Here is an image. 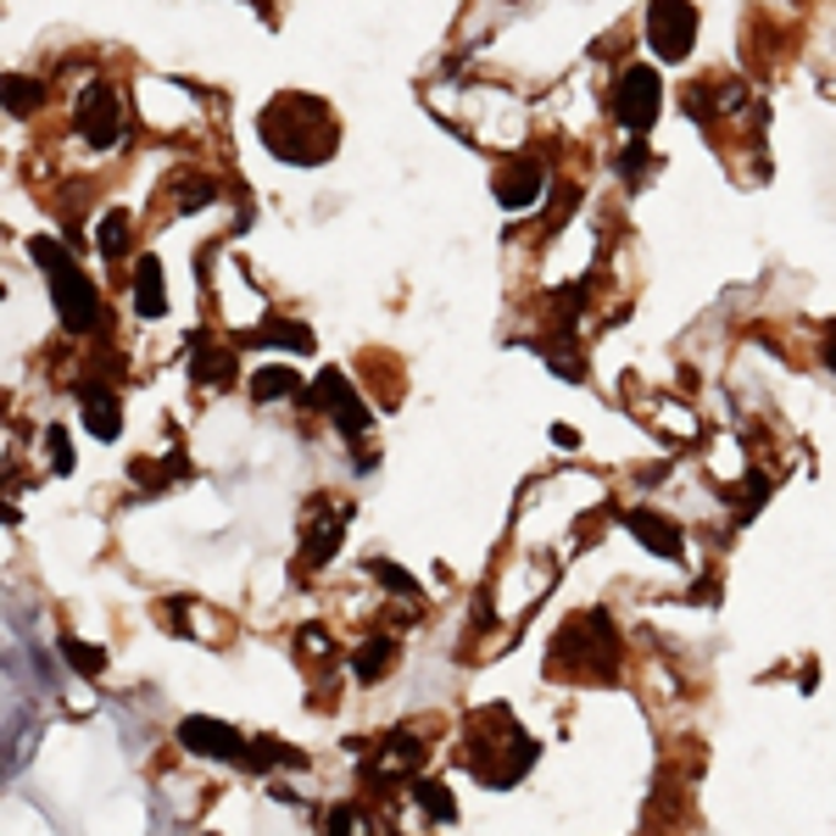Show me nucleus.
I'll list each match as a JSON object with an SVG mask.
<instances>
[{"mask_svg":"<svg viewBox=\"0 0 836 836\" xmlns=\"http://www.w3.org/2000/svg\"><path fill=\"white\" fill-rule=\"evenodd\" d=\"M262 139L285 163H324L335 151V123H330L324 101H313V95H279L262 112Z\"/></svg>","mask_w":836,"mask_h":836,"instance_id":"1","label":"nucleus"},{"mask_svg":"<svg viewBox=\"0 0 836 836\" xmlns=\"http://www.w3.org/2000/svg\"><path fill=\"white\" fill-rule=\"evenodd\" d=\"M34 262L51 273V296H56V313L67 318V330H95L101 318V302H95V285L73 268V257L56 245V240H34Z\"/></svg>","mask_w":836,"mask_h":836,"instance_id":"2","label":"nucleus"},{"mask_svg":"<svg viewBox=\"0 0 836 836\" xmlns=\"http://www.w3.org/2000/svg\"><path fill=\"white\" fill-rule=\"evenodd\" d=\"M658 101H663V84H658V73H652L647 62H636V67H625V73L614 79V117H619L630 134H647V128H652Z\"/></svg>","mask_w":836,"mask_h":836,"instance_id":"3","label":"nucleus"},{"mask_svg":"<svg viewBox=\"0 0 836 836\" xmlns=\"http://www.w3.org/2000/svg\"><path fill=\"white\" fill-rule=\"evenodd\" d=\"M697 40V12L691 0H652L647 7V45L658 62H680Z\"/></svg>","mask_w":836,"mask_h":836,"instance_id":"4","label":"nucleus"},{"mask_svg":"<svg viewBox=\"0 0 836 836\" xmlns=\"http://www.w3.org/2000/svg\"><path fill=\"white\" fill-rule=\"evenodd\" d=\"M79 134L90 139V146H112V139L123 134V101H117V90L112 84H95L84 101H79Z\"/></svg>","mask_w":836,"mask_h":836,"instance_id":"5","label":"nucleus"},{"mask_svg":"<svg viewBox=\"0 0 836 836\" xmlns=\"http://www.w3.org/2000/svg\"><path fill=\"white\" fill-rule=\"evenodd\" d=\"M179 742H185L190 753H207V759H240V753H245L240 731H229L223 720H185V725H179Z\"/></svg>","mask_w":836,"mask_h":836,"instance_id":"6","label":"nucleus"},{"mask_svg":"<svg viewBox=\"0 0 836 836\" xmlns=\"http://www.w3.org/2000/svg\"><path fill=\"white\" fill-rule=\"evenodd\" d=\"M318 401H330V412H341V430H346V436H363V430H368V407L352 396L346 374H318Z\"/></svg>","mask_w":836,"mask_h":836,"instance_id":"7","label":"nucleus"},{"mask_svg":"<svg viewBox=\"0 0 836 836\" xmlns=\"http://www.w3.org/2000/svg\"><path fill=\"white\" fill-rule=\"evenodd\" d=\"M535 196H541V168L535 163H513V168L497 174V201L502 207L524 212V207H535Z\"/></svg>","mask_w":836,"mask_h":836,"instance_id":"8","label":"nucleus"},{"mask_svg":"<svg viewBox=\"0 0 836 836\" xmlns=\"http://www.w3.org/2000/svg\"><path fill=\"white\" fill-rule=\"evenodd\" d=\"M134 307H139V318H157V313L168 307L163 262H157V257H146V262H139V273H134Z\"/></svg>","mask_w":836,"mask_h":836,"instance_id":"9","label":"nucleus"},{"mask_svg":"<svg viewBox=\"0 0 836 836\" xmlns=\"http://www.w3.org/2000/svg\"><path fill=\"white\" fill-rule=\"evenodd\" d=\"M79 396H84V412H90V430L112 441V436L123 430V418H117V401H112L106 390H95V385H84Z\"/></svg>","mask_w":836,"mask_h":836,"instance_id":"10","label":"nucleus"},{"mask_svg":"<svg viewBox=\"0 0 836 836\" xmlns=\"http://www.w3.org/2000/svg\"><path fill=\"white\" fill-rule=\"evenodd\" d=\"M630 530H636L641 541H652L663 557H680V530H675V524H663L658 513H630Z\"/></svg>","mask_w":836,"mask_h":836,"instance_id":"11","label":"nucleus"},{"mask_svg":"<svg viewBox=\"0 0 836 836\" xmlns=\"http://www.w3.org/2000/svg\"><path fill=\"white\" fill-rule=\"evenodd\" d=\"M285 390H296V374H291V368H262V374L251 379V396H257V401H273V396H285Z\"/></svg>","mask_w":836,"mask_h":836,"instance_id":"12","label":"nucleus"},{"mask_svg":"<svg viewBox=\"0 0 836 836\" xmlns=\"http://www.w3.org/2000/svg\"><path fill=\"white\" fill-rule=\"evenodd\" d=\"M40 101H45V90H40L34 79H18V73L7 79V112H18V117H23V112H34Z\"/></svg>","mask_w":836,"mask_h":836,"instance_id":"13","label":"nucleus"},{"mask_svg":"<svg viewBox=\"0 0 836 836\" xmlns=\"http://www.w3.org/2000/svg\"><path fill=\"white\" fill-rule=\"evenodd\" d=\"M257 341H273V346H291V352H313V335L302 324H268L257 330Z\"/></svg>","mask_w":836,"mask_h":836,"instance_id":"14","label":"nucleus"},{"mask_svg":"<svg viewBox=\"0 0 836 836\" xmlns=\"http://www.w3.org/2000/svg\"><path fill=\"white\" fill-rule=\"evenodd\" d=\"M62 658H73V663H79L84 675H95V669L106 663V652H101V647H84V641H73V636L62 641Z\"/></svg>","mask_w":836,"mask_h":836,"instance_id":"15","label":"nucleus"},{"mask_svg":"<svg viewBox=\"0 0 836 836\" xmlns=\"http://www.w3.org/2000/svg\"><path fill=\"white\" fill-rule=\"evenodd\" d=\"M123 245H128V223H123L117 212H112V218H101V251H106V257H117Z\"/></svg>","mask_w":836,"mask_h":836,"instance_id":"16","label":"nucleus"},{"mask_svg":"<svg viewBox=\"0 0 836 836\" xmlns=\"http://www.w3.org/2000/svg\"><path fill=\"white\" fill-rule=\"evenodd\" d=\"M45 447H51V469H73V441H67V430H62V425H51V430H45Z\"/></svg>","mask_w":836,"mask_h":836,"instance_id":"17","label":"nucleus"},{"mask_svg":"<svg viewBox=\"0 0 836 836\" xmlns=\"http://www.w3.org/2000/svg\"><path fill=\"white\" fill-rule=\"evenodd\" d=\"M418 803H430V808H436L441 819H452V797H447V792H441L436 781H418Z\"/></svg>","mask_w":836,"mask_h":836,"instance_id":"18","label":"nucleus"},{"mask_svg":"<svg viewBox=\"0 0 836 836\" xmlns=\"http://www.w3.org/2000/svg\"><path fill=\"white\" fill-rule=\"evenodd\" d=\"M385 658H390V641H374V647H363V658H357V675L368 680L374 669H385Z\"/></svg>","mask_w":836,"mask_h":836,"instance_id":"19","label":"nucleus"}]
</instances>
